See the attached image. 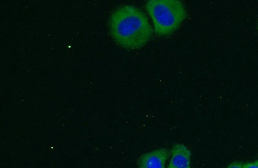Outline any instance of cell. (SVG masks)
<instances>
[{
	"instance_id": "1",
	"label": "cell",
	"mask_w": 258,
	"mask_h": 168,
	"mask_svg": "<svg viewBox=\"0 0 258 168\" xmlns=\"http://www.w3.org/2000/svg\"><path fill=\"white\" fill-rule=\"evenodd\" d=\"M109 28L115 42L126 49L144 47L153 35V29L146 16L132 6L116 9L110 15Z\"/></svg>"
},
{
	"instance_id": "2",
	"label": "cell",
	"mask_w": 258,
	"mask_h": 168,
	"mask_svg": "<svg viewBox=\"0 0 258 168\" xmlns=\"http://www.w3.org/2000/svg\"><path fill=\"white\" fill-rule=\"evenodd\" d=\"M145 9L153 20L159 36H167L180 27L186 17L185 7L177 0H151Z\"/></svg>"
},
{
	"instance_id": "3",
	"label": "cell",
	"mask_w": 258,
	"mask_h": 168,
	"mask_svg": "<svg viewBox=\"0 0 258 168\" xmlns=\"http://www.w3.org/2000/svg\"><path fill=\"white\" fill-rule=\"evenodd\" d=\"M169 157L167 149H157L148 152L141 156L138 160V168H165Z\"/></svg>"
},
{
	"instance_id": "4",
	"label": "cell",
	"mask_w": 258,
	"mask_h": 168,
	"mask_svg": "<svg viewBox=\"0 0 258 168\" xmlns=\"http://www.w3.org/2000/svg\"><path fill=\"white\" fill-rule=\"evenodd\" d=\"M167 168H191V154L187 147L181 144L175 145Z\"/></svg>"
},
{
	"instance_id": "5",
	"label": "cell",
	"mask_w": 258,
	"mask_h": 168,
	"mask_svg": "<svg viewBox=\"0 0 258 168\" xmlns=\"http://www.w3.org/2000/svg\"><path fill=\"white\" fill-rule=\"evenodd\" d=\"M227 168H243V164L240 162H234L229 165Z\"/></svg>"
},
{
	"instance_id": "6",
	"label": "cell",
	"mask_w": 258,
	"mask_h": 168,
	"mask_svg": "<svg viewBox=\"0 0 258 168\" xmlns=\"http://www.w3.org/2000/svg\"><path fill=\"white\" fill-rule=\"evenodd\" d=\"M243 168H258V164L256 162L246 163V164H243Z\"/></svg>"
},
{
	"instance_id": "7",
	"label": "cell",
	"mask_w": 258,
	"mask_h": 168,
	"mask_svg": "<svg viewBox=\"0 0 258 168\" xmlns=\"http://www.w3.org/2000/svg\"><path fill=\"white\" fill-rule=\"evenodd\" d=\"M257 163V164H258V160L256 161V162H255Z\"/></svg>"
}]
</instances>
